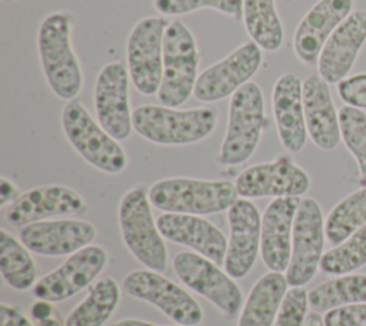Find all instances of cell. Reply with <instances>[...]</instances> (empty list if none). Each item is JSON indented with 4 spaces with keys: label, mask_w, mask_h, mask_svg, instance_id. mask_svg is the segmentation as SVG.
Masks as SVG:
<instances>
[{
    "label": "cell",
    "mask_w": 366,
    "mask_h": 326,
    "mask_svg": "<svg viewBox=\"0 0 366 326\" xmlns=\"http://www.w3.org/2000/svg\"><path fill=\"white\" fill-rule=\"evenodd\" d=\"M130 76L123 61L104 64L94 84V112L97 122L116 140L123 142L133 132V110L130 107Z\"/></svg>",
    "instance_id": "5bb4252c"
},
{
    "label": "cell",
    "mask_w": 366,
    "mask_h": 326,
    "mask_svg": "<svg viewBox=\"0 0 366 326\" xmlns=\"http://www.w3.org/2000/svg\"><path fill=\"white\" fill-rule=\"evenodd\" d=\"M149 190L143 184L133 186L120 199L119 226L129 252L152 270L167 269V249L150 207Z\"/></svg>",
    "instance_id": "5b68a950"
},
{
    "label": "cell",
    "mask_w": 366,
    "mask_h": 326,
    "mask_svg": "<svg viewBox=\"0 0 366 326\" xmlns=\"http://www.w3.org/2000/svg\"><path fill=\"white\" fill-rule=\"evenodd\" d=\"M173 269L183 285L207 299L224 316L233 317L239 313L242 290L217 263L193 250H183L173 257Z\"/></svg>",
    "instance_id": "30bf717a"
},
{
    "label": "cell",
    "mask_w": 366,
    "mask_h": 326,
    "mask_svg": "<svg viewBox=\"0 0 366 326\" xmlns=\"http://www.w3.org/2000/svg\"><path fill=\"white\" fill-rule=\"evenodd\" d=\"M122 289L126 295L157 307L177 325L199 326L203 322V309L199 302L162 272L133 270L124 276Z\"/></svg>",
    "instance_id": "9c48e42d"
},
{
    "label": "cell",
    "mask_w": 366,
    "mask_h": 326,
    "mask_svg": "<svg viewBox=\"0 0 366 326\" xmlns=\"http://www.w3.org/2000/svg\"><path fill=\"white\" fill-rule=\"evenodd\" d=\"M366 43V11L353 10L330 34L319 60L317 73L329 84H337L350 73Z\"/></svg>",
    "instance_id": "d6986e66"
},
{
    "label": "cell",
    "mask_w": 366,
    "mask_h": 326,
    "mask_svg": "<svg viewBox=\"0 0 366 326\" xmlns=\"http://www.w3.org/2000/svg\"><path fill=\"white\" fill-rule=\"evenodd\" d=\"M303 82L292 73L277 77L272 90V109L282 146L290 152H300L307 140L303 110Z\"/></svg>",
    "instance_id": "7402d4cb"
},
{
    "label": "cell",
    "mask_w": 366,
    "mask_h": 326,
    "mask_svg": "<svg viewBox=\"0 0 366 326\" xmlns=\"http://www.w3.org/2000/svg\"><path fill=\"white\" fill-rule=\"evenodd\" d=\"M244 29L264 51H276L283 44L285 29L276 10V0H243Z\"/></svg>",
    "instance_id": "484cf974"
},
{
    "label": "cell",
    "mask_w": 366,
    "mask_h": 326,
    "mask_svg": "<svg viewBox=\"0 0 366 326\" xmlns=\"http://www.w3.org/2000/svg\"><path fill=\"white\" fill-rule=\"evenodd\" d=\"M362 302H366V275H340L309 292L310 307L319 313Z\"/></svg>",
    "instance_id": "f1b7e54d"
},
{
    "label": "cell",
    "mask_w": 366,
    "mask_h": 326,
    "mask_svg": "<svg viewBox=\"0 0 366 326\" xmlns=\"http://www.w3.org/2000/svg\"><path fill=\"white\" fill-rule=\"evenodd\" d=\"M61 127L71 147L97 170L117 174L127 167V154L119 140L92 117L80 100L74 99L64 104Z\"/></svg>",
    "instance_id": "8992f818"
},
{
    "label": "cell",
    "mask_w": 366,
    "mask_h": 326,
    "mask_svg": "<svg viewBox=\"0 0 366 326\" xmlns=\"http://www.w3.org/2000/svg\"><path fill=\"white\" fill-rule=\"evenodd\" d=\"M164 16L139 20L126 41V66L133 87L143 96L157 94L163 76L164 34L169 26Z\"/></svg>",
    "instance_id": "ba28073f"
},
{
    "label": "cell",
    "mask_w": 366,
    "mask_h": 326,
    "mask_svg": "<svg viewBox=\"0 0 366 326\" xmlns=\"http://www.w3.org/2000/svg\"><path fill=\"white\" fill-rule=\"evenodd\" d=\"M236 190L243 199L300 197L310 187L309 174L287 154L264 163H256L234 180Z\"/></svg>",
    "instance_id": "4fadbf2b"
},
{
    "label": "cell",
    "mask_w": 366,
    "mask_h": 326,
    "mask_svg": "<svg viewBox=\"0 0 366 326\" xmlns=\"http://www.w3.org/2000/svg\"><path fill=\"white\" fill-rule=\"evenodd\" d=\"M133 130L160 146H187L207 139L217 123L216 110L194 107L180 110L163 104H140L133 109Z\"/></svg>",
    "instance_id": "7a4b0ae2"
},
{
    "label": "cell",
    "mask_w": 366,
    "mask_h": 326,
    "mask_svg": "<svg viewBox=\"0 0 366 326\" xmlns=\"http://www.w3.org/2000/svg\"><path fill=\"white\" fill-rule=\"evenodd\" d=\"M287 286L280 272L270 270L259 277L243 303L237 326H273Z\"/></svg>",
    "instance_id": "d4e9b609"
},
{
    "label": "cell",
    "mask_w": 366,
    "mask_h": 326,
    "mask_svg": "<svg viewBox=\"0 0 366 326\" xmlns=\"http://www.w3.org/2000/svg\"><path fill=\"white\" fill-rule=\"evenodd\" d=\"M0 272L17 292L29 290L37 283L39 269L30 250L4 229L0 230Z\"/></svg>",
    "instance_id": "83f0119b"
},
{
    "label": "cell",
    "mask_w": 366,
    "mask_h": 326,
    "mask_svg": "<svg viewBox=\"0 0 366 326\" xmlns=\"http://www.w3.org/2000/svg\"><path fill=\"white\" fill-rule=\"evenodd\" d=\"M157 227L169 242L190 247L193 252L224 265L227 239L223 232L202 216L184 213H162L156 219Z\"/></svg>",
    "instance_id": "44dd1931"
},
{
    "label": "cell",
    "mask_w": 366,
    "mask_h": 326,
    "mask_svg": "<svg viewBox=\"0 0 366 326\" xmlns=\"http://www.w3.org/2000/svg\"><path fill=\"white\" fill-rule=\"evenodd\" d=\"M110 326H184V325H156L152 322H146L142 319H122L117 320L114 323H112Z\"/></svg>",
    "instance_id": "ab89813d"
},
{
    "label": "cell",
    "mask_w": 366,
    "mask_h": 326,
    "mask_svg": "<svg viewBox=\"0 0 366 326\" xmlns=\"http://www.w3.org/2000/svg\"><path fill=\"white\" fill-rule=\"evenodd\" d=\"M353 0H317L306 11L293 36L295 54L303 64H317L325 43L353 11Z\"/></svg>",
    "instance_id": "ffe728a7"
},
{
    "label": "cell",
    "mask_w": 366,
    "mask_h": 326,
    "mask_svg": "<svg viewBox=\"0 0 366 326\" xmlns=\"http://www.w3.org/2000/svg\"><path fill=\"white\" fill-rule=\"evenodd\" d=\"M325 219L322 207L313 197L300 199L292 233V253L286 270L289 286H305L317 270L325 247Z\"/></svg>",
    "instance_id": "8fae6325"
},
{
    "label": "cell",
    "mask_w": 366,
    "mask_h": 326,
    "mask_svg": "<svg viewBox=\"0 0 366 326\" xmlns=\"http://www.w3.org/2000/svg\"><path fill=\"white\" fill-rule=\"evenodd\" d=\"M309 292L303 286H290L277 312V326H302L309 315Z\"/></svg>",
    "instance_id": "836d02e7"
},
{
    "label": "cell",
    "mask_w": 366,
    "mask_h": 326,
    "mask_svg": "<svg viewBox=\"0 0 366 326\" xmlns=\"http://www.w3.org/2000/svg\"><path fill=\"white\" fill-rule=\"evenodd\" d=\"M109 262L106 249L89 244L70 255L57 269L44 275L33 287L34 297L51 303L63 302L89 287Z\"/></svg>",
    "instance_id": "9a60e30c"
},
{
    "label": "cell",
    "mask_w": 366,
    "mask_h": 326,
    "mask_svg": "<svg viewBox=\"0 0 366 326\" xmlns=\"http://www.w3.org/2000/svg\"><path fill=\"white\" fill-rule=\"evenodd\" d=\"M200 51L193 33L180 20L169 23L163 47V76L157 100L167 107H180L194 92Z\"/></svg>",
    "instance_id": "52a82bcc"
},
{
    "label": "cell",
    "mask_w": 366,
    "mask_h": 326,
    "mask_svg": "<svg viewBox=\"0 0 366 326\" xmlns=\"http://www.w3.org/2000/svg\"><path fill=\"white\" fill-rule=\"evenodd\" d=\"M21 193L19 192V187L14 184L13 180L7 177L0 179V206L4 207L7 204H11Z\"/></svg>",
    "instance_id": "74e56055"
},
{
    "label": "cell",
    "mask_w": 366,
    "mask_h": 326,
    "mask_svg": "<svg viewBox=\"0 0 366 326\" xmlns=\"http://www.w3.org/2000/svg\"><path fill=\"white\" fill-rule=\"evenodd\" d=\"M152 206L164 213L207 216L229 210L239 199L234 183L194 177H166L149 187Z\"/></svg>",
    "instance_id": "3957f363"
},
{
    "label": "cell",
    "mask_w": 366,
    "mask_h": 326,
    "mask_svg": "<svg viewBox=\"0 0 366 326\" xmlns=\"http://www.w3.org/2000/svg\"><path fill=\"white\" fill-rule=\"evenodd\" d=\"M340 137L359 169V183L366 186V113L352 106L339 109Z\"/></svg>",
    "instance_id": "1f68e13d"
},
{
    "label": "cell",
    "mask_w": 366,
    "mask_h": 326,
    "mask_svg": "<svg viewBox=\"0 0 366 326\" xmlns=\"http://www.w3.org/2000/svg\"><path fill=\"white\" fill-rule=\"evenodd\" d=\"M87 210L84 197L74 189L63 184H46L21 193L7 206L6 220L23 227L29 223L81 214Z\"/></svg>",
    "instance_id": "2e32d148"
},
{
    "label": "cell",
    "mask_w": 366,
    "mask_h": 326,
    "mask_svg": "<svg viewBox=\"0 0 366 326\" xmlns=\"http://www.w3.org/2000/svg\"><path fill=\"white\" fill-rule=\"evenodd\" d=\"M153 6L163 16H183L200 9L220 11L233 20L243 16V0H153Z\"/></svg>",
    "instance_id": "d6a6232c"
},
{
    "label": "cell",
    "mask_w": 366,
    "mask_h": 326,
    "mask_svg": "<svg viewBox=\"0 0 366 326\" xmlns=\"http://www.w3.org/2000/svg\"><path fill=\"white\" fill-rule=\"evenodd\" d=\"M325 326H366V302L325 312Z\"/></svg>",
    "instance_id": "e575fe53"
},
{
    "label": "cell",
    "mask_w": 366,
    "mask_h": 326,
    "mask_svg": "<svg viewBox=\"0 0 366 326\" xmlns=\"http://www.w3.org/2000/svg\"><path fill=\"white\" fill-rule=\"evenodd\" d=\"M300 197H277L262 216L260 253L272 272H286L292 253V233Z\"/></svg>",
    "instance_id": "603a6c76"
},
{
    "label": "cell",
    "mask_w": 366,
    "mask_h": 326,
    "mask_svg": "<svg viewBox=\"0 0 366 326\" xmlns=\"http://www.w3.org/2000/svg\"><path fill=\"white\" fill-rule=\"evenodd\" d=\"M20 242L36 255L70 256L92 244L97 236L93 223L81 219L59 217L20 227Z\"/></svg>",
    "instance_id": "e0dca14e"
},
{
    "label": "cell",
    "mask_w": 366,
    "mask_h": 326,
    "mask_svg": "<svg viewBox=\"0 0 366 326\" xmlns=\"http://www.w3.org/2000/svg\"><path fill=\"white\" fill-rule=\"evenodd\" d=\"M120 302V287L112 277L97 280L87 296L69 313L64 326H103Z\"/></svg>",
    "instance_id": "4316f807"
},
{
    "label": "cell",
    "mask_w": 366,
    "mask_h": 326,
    "mask_svg": "<svg viewBox=\"0 0 366 326\" xmlns=\"http://www.w3.org/2000/svg\"><path fill=\"white\" fill-rule=\"evenodd\" d=\"M74 16L60 10L47 14L37 31L41 70L50 90L60 99L74 100L83 89L81 63L73 47Z\"/></svg>",
    "instance_id": "6da1fadb"
},
{
    "label": "cell",
    "mask_w": 366,
    "mask_h": 326,
    "mask_svg": "<svg viewBox=\"0 0 366 326\" xmlns=\"http://www.w3.org/2000/svg\"><path fill=\"white\" fill-rule=\"evenodd\" d=\"M339 97L352 107L366 109V73H359L337 83Z\"/></svg>",
    "instance_id": "d590c367"
},
{
    "label": "cell",
    "mask_w": 366,
    "mask_h": 326,
    "mask_svg": "<svg viewBox=\"0 0 366 326\" xmlns=\"http://www.w3.org/2000/svg\"><path fill=\"white\" fill-rule=\"evenodd\" d=\"M229 240L224 269L233 279H243L256 263L260 250L262 216L249 199H237L227 210Z\"/></svg>",
    "instance_id": "ac0fdd59"
},
{
    "label": "cell",
    "mask_w": 366,
    "mask_h": 326,
    "mask_svg": "<svg viewBox=\"0 0 366 326\" xmlns=\"http://www.w3.org/2000/svg\"><path fill=\"white\" fill-rule=\"evenodd\" d=\"M31 316L40 323L49 317H51L53 315V306H51V302H47V300H37L33 306H31Z\"/></svg>",
    "instance_id": "f35d334b"
},
{
    "label": "cell",
    "mask_w": 366,
    "mask_h": 326,
    "mask_svg": "<svg viewBox=\"0 0 366 326\" xmlns=\"http://www.w3.org/2000/svg\"><path fill=\"white\" fill-rule=\"evenodd\" d=\"M266 124L263 92L256 82H249L230 96L227 127L216 157L217 163L236 166L247 162L256 152Z\"/></svg>",
    "instance_id": "277c9868"
},
{
    "label": "cell",
    "mask_w": 366,
    "mask_h": 326,
    "mask_svg": "<svg viewBox=\"0 0 366 326\" xmlns=\"http://www.w3.org/2000/svg\"><path fill=\"white\" fill-rule=\"evenodd\" d=\"M40 325L41 326H61V323L57 319H54L53 316L46 319V320H43V322H40Z\"/></svg>",
    "instance_id": "b9f144b4"
},
{
    "label": "cell",
    "mask_w": 366,
    "mask_h": 326,
    "mask_svg": "<svg viewBox=\"0 0 366 326\" xmlns=\"http://www.w3.org/2000/svg\"><path fill=\"white\" fill-rule=\"evenodd\" d=\"M302 326H325V320H323V316L319 313V312H309L305 323Z\"/></svg>",
    "instance_id": "60d3db41"
},
{
    "label": "cell",
    "mask_w": 366,
    "mask_h": 326,
    "mask_svg": "<svg viewBox=\"0 0 366 326\" xmlns=\"http://www.w3.org/2000/svg\"><path fill=\"white\" fill-rule=\"evenodd\" d=\"M262 63L263 50L254 41H246L199 73L193 94L199 102H220L252 82Z\"/></svg>",
    "instance_id": "7c38bea8"
},
{
    "label": "cell",
    "mask_w": 366,
    "mask_h": 326,
    "mask_svg": "<svg viewBox=\"0 0 366 326\" xmlns=\"http://www.w3.org/2000/svg\"><path fill=\"white\" fill-rule=\"evenodd\" d=\"M366 265V224L323 253L320 269L330 276L347 275Z\"/></svg>",
    "instance_id": "4dcf8cb0"
},
{
    "label": "cell",
    "mask_w": 366,
    "mask_h": 326,
    "mask_svg": "<svg viewBox=\"0 0 366 326\" xmlns=\"http://www.w3.org/2000/svg\"><path fill=\"white\" fill-rule=\"evenodd\" d=\"M366 224V186L337 202L325 219L326 239L332 246L342 243Z\"/></svg>",
    "instance_id": "f546056e"
},
{
    "label": "cell",
    "mask_w": 366,
    "mask_h": 326,
    "mask_svg": "<svg viewBox=\"0 0 366 326\" xmlns=\"http://www.w3.org/2000/svg\"><path fill=\"white\" fill-rule=\"evenodd\" d=\"M0 326H34L27 316L16 306L0 305Z\"/></svg>",
    "instance_id": "8d00e7d4"
},
{
    "label": "cell",
    "mask_w": 366,
    "mask_h": 326,
    "mask_svg": "<svg viewBox=\"0 0 366 326\" xmlns=\"http://www.w3.org/2000/svg\"><path fill=\"white\" fill-rule=\"evenodd\" d=\"M303 110L310 140L322 150H333L340 142L339 112H336L329 83L319 73L303 80Z\"/></svg>",
    "instance_id": "cb8c5ba5"
}]
</instances>
